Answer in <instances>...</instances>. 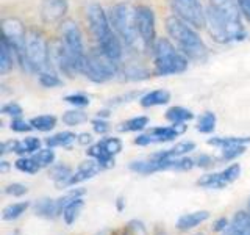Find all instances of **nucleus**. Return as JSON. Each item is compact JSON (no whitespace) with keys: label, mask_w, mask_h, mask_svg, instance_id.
<instances>
[{"label":"nucleus","mask_w":250,"mask_h":235,"mask_svg":"<svg viewBox=\"0 0 250 235\" xmlns=\"http://www.w3.org/2000/svg\"><path fill=\"white\" fill-rule=\"evenodd\" d=\"M241 10L236 0H209L207 25L217 43H233L246 36Z\"/></svg>","instance_id":"nucleus-1"},{"label":"nucleus","mask_w":250,"mask_h":235,"mask_svg":"<svg viewBox=\"0 0 250 235\" xmlns=\"http://www.w3.org/2000/svg\"><path fill=\"white\" fill-rule=\"evenodd\" d=\"M86 19H88L92 36L96 38L97 47L109 60L119 63L122 58V41L114 31L109 16L99 3H91L86 8Z\"/></svg>","instance_id":"nucleus-2"},{"label":"nucleus","mask_w":250,"mask_h":235,"mask_svg":"<svg viewBox=\"0 0 250 235\" xmlns=\"http://www.w3.org/2000/svg\"><path fill=\"white\" fill-rule=\"evenodd\" d=\"M166 30L177 49L182 52L188 60L203 61L208 55V49L194 27L178 19L177 16L166 19Z\"/></svg>","instance_id":"nucleus-3"},{"label":"nucleus","mask_w":250,"mask_h":235,"mask_svg":"<svg viewBox=\"0 0 250 235\" xmlns=\"http://www.w3.org/2000/svg\"><path fill=\"white\" fill-rule=\"evenodd\" d=\"M109 21L122 44L133 50L146 49L136 25V8H131L128 3H117L109 10Z\"/></svg>","instance_id":"nucleus-4"},{"label":"nucleus","mask_w":250,"mask_h":235,"mask_svg":"<svg viewBox=\"0 0 250 235\" xmlns=\"http://www.w3.org/2000/svg\"><path fill=\"white\" fill-rule=\"evenodd\" d=\"M60 31H61L60 43H61L62 50L66 53V58L69 61L70 68L74 69V72L84 74L88 53L84 50L83 35H82L80 27H78L77 22L74 21H62Z\"/></svg>","instance_id":"nucleus-5"},{"label":"nucleus","mask_w":250,"mask_h":235,"mask_svg":"<svg viewBox=\"0 0 250 235\" xmlns=\"http://www.w3.org/2000/svg\"><path fill=\"white\" fill-rule=\"evenodd\" d=\"M152 50L155 58V70L158 75H175L186 70L188 58L169 39L166 38L156 39Z\"/></svg>","instance_id":"nucleus-6"},{"label":"nucleus","mask_w":250,"mask_h":235,"mask_svg":"<svg viewBox=\"0 0 250 235\" xmlns=\"http://www.w3.org/2000/svg\"><path fill=\"white\" fill-rule=\"evenodd\" d=\"M50 66V49L44 35L38 30H28L23 50V68L30 72L41 74L49 70Z\"/></svg>","instance_id":"nucleus-7"},{"label":"nucleus","mask_w":250,"mask_h":235,"mask_svg":"<svg viewBox=\"0 0 250 235\" xmlns=\"http://www.w3.org/2000/svg\"><path fill=\"white\" fill-rule=\"evenodd\" d=\"M116 70H117V63L109 60L99 47L88 53L84 74L88 75L92 82L104 83V82L111 80L116 75Z\"/></svg>","instance_id":"nucleus-8"},{"label":"nucleus","mask_w":250,"mask_h":235,"mask_svg":"<svg viewBox=\"0 0 250 235\" xmlns=\"http://www.w3.org/2000/svg\"><path fill=\"white\" fill-rule=\"evenodd\" d=\"M169 2L174 14L188 25L195 30L207 25V11L203 10L200 0H169Z\"/></svg>","instance_id":"nucleus-9"},{"label":"nucleus","mask_w":250,"mask_h":235,"mask_svg":"<svg viewBox=\"0 0 250 235\" xmlns=\"http://www.w3.org/2000/svg\"><path fill=\"white\" fill-rule=\"evenodd\" d=\"M2 30L3 38L16 53V60L23 66V50H25V39L28 31L18 18H5L2 21Z\"/></svg>","instance_id":"nucleus-10"},{"label":"nucleus","mask_w":250,"mask_h":235,"mask_svg":"<svg viewBox=\"0 0 250 235\" xmlns=\"http://www.w3.org/2000/svg\"><path fill=\"white\" fill-rule=\"evenodd\" d=\"M136 25L139 36L143 39L146 49H153L156 43V28H155V14L148 6L136 8Z\"/></svg>","instance_id":"nucleus-11"},{"label":"nucleus","mask_w":250,"mask_h":235,"mask_svg":"<svg viewBox=\"0 0 250 235\" xmlns=\"http://www.w3.org/2000/svg\"><path fill=\"white\" fill-rule=\"evenodd\" d=\"M241 174V166L238 163L230 164L229 168H225L221 172H213V174H205L197 180V185L202 188H216V190H221V188L229 187L233 184Z\"/></svg>","instance_id":"nucleus-12"},{"label":"nucleus","mask_w":250,"mask_h":235,"mask_svg":"<svg viewBox=\"0 0 250 235\" xmlns=\"http://www.w3.org/2000/svg\"><path fill=\"white\" fill-rule=\"evenodd\" d=\"M185 130H186L185 124H172L169 127H155L148 133L139 135L135 140V144L148 146V144H155V143H166V141H172L178 135H182Z\"/></svg>","instance_id":"nucleus-13"},{"label":"nucleus","mask_w":250,"mask_h":235,"mask_svg":"<svg viewBox=\"0 0 250 235\" xmlns=\"http://www.w3.org/2000/svg\"><path fill=\"white\" fill-rule=\"evenodd\" d=\"M67 13V0H42L41 19L45 24H58Z\"/></svg>","instance_id":"nucleus-14"},{"label":"nucleus","mask_w":250,"mask_h":235,"mask_svg":"<svg viewBox=\"0 0 250 235\" xmlns=\"http://www.w3.org/2000/svg\"><path fill=\"white\" fill-rule=\"evenodd\" d=\"M102 169H104L102 168V164L94 159L88 160V162H83L80 166H78V169L72 174V177H70L69 187H74L77 184L84 182V180H88V179H92L94 176H97Z\"/></svg>","instance_id":"nucleus-15"},{"label":"nucleus","mask_w":250,"mask_h":235,"mask_svg":"<svg viewBox=\"0 0 250 235\" xmlns=\"http://www.w3.org/2000/svg\"><path fill=\"white\" fill-rule=\"evenodd\" d=\"M209 218V212L208 210H195L189 212V213H185L177 219V229L182 232H188L194 229V227L200 226L202 223H205Z\"/></svg>","instance_id":"nucleus-16"},{"label":"nucleus","mask_w":250,"mask_h":235,"mask_svg":"<svg viewBox=\"0 0 250 235\" xmlns=\"http://www.w3.org/2000/svg\"><path fill=\"white\" fill-rule=\"evenodd\" d=\"M33 210H35V215L45 218V219H55L61 213L57 199H50V198H42L36 201L33 204Z\"/></svg>","instance_id":"nucleus-17"},{"label":"nucleus","mask_w":250,"mask_h":235,"mask_svg":"<svg viewBox=\"0 0 250 235\" xmlns=\"http://www.w3.org/2000/svg\"><path fill=\"white\" fill-rule=\"evenodd\" d=\"M72 169L70 166L64 163H60V164H52L50 168V172H49V177L55 182L58 188H64V187H69V180L72 177Z\"/></svg>","instance_id":"nucleus-18"},{"label":"nucleus","mask_w":250,"mask_h":235,"mask_svg":"<svg viewBox=\"0 0 250 235\" xmlns=\"http://www.w3.org/2000/svg\"><path fill=\"white\" fill-rule=\"evenodd\" d=\"M170 100V93L167 90H153L150 93L144 94L141 97V105L148 108V107H158L164 105Z\"/></svg>","instance_id":"nucleus-19"},{"label":"nucleus","mask_w":250,"mask_h":235,"mask_svg":"<svg viewBox=\"0 0 250 235\" xmlns=\"http://www.w3.org/2000/svg\"><path fill=\"white\" fill-rule=\"evenodd\" d=\"M16 53L11 49V46L8 44L5 38H2V44H0V74L10 72L14 66Z\"/></svg>","instance_id":"nucleus-20"},{"label":"nucleus","mask_w":250,"mask_h":235,"mask_svg":"<svg viewBox=\"0 0 250 235\" xmlns=\"http://www.w3.org/2000/svg\"><path fill=\"white\" fill-rule=\"evenodd\" d=\"M84 207V199H83V196H80V198H77L74 201H70L67 206L64 207V210H62V219H64V223L67 226H72L78 216H80L82 213V210Z\"/></svg>","instance_id":"nucleus-21"},{"label":"nucleus","mask_w":250,"mask_h":235,"mask_svg":"<svg viewBox=\"0 0 250 235\" xmlns=\"http://www.w3.org/2000/svg\"><path fill=\"white\" fill-rule=\"evenodd\" d=\"M194 149L195 144L192 141H182V143H177L174 147L167 149V151L155 154V157H160V159H178V157H185L186 154H189Z\"/></svg>","instance_id":"nucleus-22"},{"label":"nucleus","mask_w":250,"mask_h":235,"mask_svg":"<svg viewBox=\"0 0 250 235\" xmlns=\"http://www.w3.org/2000/svg\"><path fill=\"white\" fill-rule=\"evenodd\" d=\"M30 207L28 201H22V202H13L10 206H6L2 212V218L3 221H16L18 218H21L23 213L27 212Z\"/></svg>","instance_id":"nucleus-23"},{"label":"nucleus","mask_w":250,"mask_h":235,"mask_svg":"<svg viewBox=\"0 0 250 235\" xmlns=\"http://www.w3.org/2000/svg\"><path fill=\"white\" fill-rule=\"evenodd\" d=\"M41 149V141H39L36 137H28L23 138L21 141H16V147L14 152L19 155H27V154H35Z\"/></svg>","instance_id":"nucleus-24"},{"label":"nucleus","mask_w":250,"mask_h":235,"mask_svg":"<svg viewBox=\"0 0 250 235\" xmlns=\"http://www.w3.org/2000/svg\"><path fill=\"white\" fill-rule=\"evenodd\" d=\"M88 154H89L96 162H99L104 169H105V168H109V166H113V164H114V157L109 155V154L105 151V149L102 147L100 143L91 146V147L88 149Z\"/></svg>","instance_id":"nucleus-25"},{"label":"nucleus","mask_w":250,"mask_h":235,"mask_svg":"<svg viewBox=\"0 0 250 235\" xmlns=\"http://www.w3.org/2000/svg\"><path fill=\"white\" fill-rule=\"evenodd\" d=\"M78 137L72 132H60L55 135L49 137L45 140V144L49 147H67L69 144H72Z\"/></svg>","instance_id":"nucleus-26"},{"label":"nucleus","mask_w":250,"mask_h":235,"mask_svg":"<svg viewBox=\"0 0 250 235\" xmlns=\"http://www.w3.org/2000/svg\"><path fill=\"white\" fill-rule=\"evenodd\" d=\"M166 118L167 121H170L172 124H185L188 121H191L194 115L191 110L183 108V107H172L166 112Z\"/></svg>","instance_id":"nucleus-27"},{"label":"nucleus","mask_w":250,"mask_h":235,"mask_svg":"<svg viewBox=\"0 0 250 235\" xmlns=\"http://www.w3.org/2000/svg\"><path fill=\"white\" fill-rule=\"evenodd\" d=\"M250 143V137H216L208 140V144L216 146V147H227V146H233V144H249Z\"/></svg>","instance_id":"nucleus-28"},{"label":"nucleus","mask_w":250,"mask_h":235,"mask_svg":"<svg viewBox=\"0 0 250 235\" xmlns=\"http://www.w3.org/2000/svg\"><path fill=\"white\" fill-rule=\"evenodd\" d=\"M31 127L39 130V132H50L55 125H57V118L53 115H41L36 116L30 121Z\"/></svg>","instance_id":"nucleus-29"},{"label":"nucleus","mask_w":250,"mask_h":235,"mask_svg":"<svg viewBox=\"0 0 250 235\" xmlns=\"http://www.w3.org/2000/svg\"><path fill=\"white\" fill-rule=\"evenodd\" d=\"M231 226L239 235H250V215L249 212H238L231 219Z\"/></svg>","instance_id":"nucleus-30"},{"label":"nucleus","mask_w":250,"mask_h":235,"mask_svg":"<svg viewBox=\"0 0 250 235\" xmlns=\"http://www.w3.org/2000/svg\"><path fill=\"white\" fill-rule=\"evenodd\" d=\"M147 124H148L147 116H136V118H131V119L122 122L119 130L121 132H139V130L146 129Z\"/></svg>","instance_id":"nucleus-31"},{"label":"nucleus","mask_w":250,"mask_h":235,"mask_svg":"<svg viewBox=\"0 0 250 235\" xmlns=\"http://www.w3.org/2000/svg\"><path fill=\"white\" fill-rule=\"evenodd\" d=\"M33 159H35V162H36L41 168L52 166L53 162H55V152H53V147L39 149L38 152H35V154H33Z\"/></svg>","instance_id":"nucleus-32"},{"label":"nucleus","mask_w":250,"mask_h":235,"mask_svg":"<svg viewBox=\"0 0 250 235\" xmlns=\"http://www.w3.org/2000/svg\"><path fill=\"white\" fill-rule=\"evenodd\" d=\"M216 129V115L211 112H205L197 122V130L200 133H211Z\"/></svg>","instance_id":"nucleus-33"},{"label":"nucleus","mask_w":250,"mask_h":235,"mask_svg":"<svg viewBox=\"0 0 250 235\" xmlns=\"http://www.w3.org/2000/svg\"><path fill=\"white\" fill-rule=\"evenodd\" d=\"M16 168L22 172H27V174H36V172L41 169V166L35 162L33 157H21L19 160H16Z\"/></svg>","instance_id":"nucleus-34"},{"label":"nucleus","mask_w":250,"mask_h":235,"mask_svg":"<svg viewBox=\"0 0 250 235\" xmlns=\"http://www.w3.org/2000/svg\"><path fill=\"white\" fill-rule=\"evenodd\" d=\"M86 119H88V115H86L84 112H82V110H69V112H66L61 118V121L66 125H70V127H72V125L82 124Z\"/></svg>","instance_id":"nucleus-35"},{"label":"nucleus","mask_w":250,"mask_h":235,"mask_svg":"<svg viewBox=\"0 0 250 235\" xmlns=\"http://www.w3.org/2000/svg\"><path fill=\"white\" fill-rule=\"evenodd\" d=\"M246 152V144H233V146H227V147H222V154L219 157V160L221 162H230V160H234L236 157L242 155Z\"/></svg>","instance_id":"nucleus-36"},{"label":"nucleus","mask_w":250,"mask_h":235,"mask_svg":"<svg viewBox=\"0 0 250 235\" xmlns=\"http://www.w3.org/2000/svg\"><path fill=\"white\" fill-rule=\"evenodd\" d=\"M39 83H41L44 88H55V86L62 85V80L50 70H44V72L39 74Z\"/></svg>","instance_id":"nucleus-37"},{"label":"nucleus","mask_w":250,"mask_h":235,"mask_svg":"<svg viewBox=\"0 0 250 235\" xmlns=\"http://www.w3.org/2000/svg\"><path fill=\"white\" fill-rule=\"evenodd\" d=\"M99 143L102 144V147H104L111 157L117 155L122 151V141L119 138H114V137L113 138H105V140L99 141Z\"/></svg>","instance_id":"nucleus-38"},{"label":"nucleus","mask_w":250,"mask_h":235,"mask_svg":"<svg viewBox=\"0 0 250 235\" xmlns=\"http://www.w3.org/2000/svg\"><path fill=\"white\" fill-rule=\"evenodd\" d=\"M64 100L70 105H75V107H86L89 105V97L84 96V94H69V96L64 97Z\"/></svg>","instance_id":"nucleus-39"},{"label":"nucleus","mask_w":250,"mask_h":235,"mask_svg":"<svg viewBox=\"0 0 250 235\" xmlns=\"http://www.w3.org/2000/svg\"><path fill=\"white\" fill-rule=\"evenodd\" d=\"M28 191V188L23 185V184H10L8 187H5V193L10 194V196H14V198H21Z\"/></svg>","instance_id":"nucleus-40"},{"label":"nucleus","mask_w":250,"mask_h":235,"mask_svg":"<svg viewBox=\"0 0 250 235\" xmlns=\"http://www.w3.org/2000/svg\"><path fill=\"white\" fill-rule=\"evenodd\" d=\"M2 113L8 115V116L19 118L22 115V107L19 104H16V102H10V104H6V105L2 107Z\"/></svg>","instance_id":"nucleus-41"},{"label":"nucleus","mask_w":250,"mask_h":235,"mask_svg":"<svg viewBox=\"0 0 250 235\" xmlns=\"http://www.w3.org/2000/svg\"><path fill=\"white\" fill-rule=\"evenodd\" d=\"M11 129L14 132H19V133H23V132H28L31 130L33 127H31V124L21 119V118H14V119L11 121Z\"/></svg>","instance_id":"nucleus-42"},{"label":"nucleus","mask_w":250,"mask_h":235,"mask_svg":"<svg viewBox=\"0 0 250 235\" xmlns=\"http://www.w3.org/2000/svg\"><path fill=\"white\" fill-rule=\"evenodd\" d=\"M92 127L97 133H100V135H104V133H106L109 130L108 122L102 119V118H99V119H96V121H92Z\"/></svg>","instance_id":"nucleus-43"},{"label":"nucleus","mask_w":250,"mask_h":235,"mask_svg":"<svg viewBox=\"0 0 250 235\" xmlns=\"http://www.w3.org/2000/svg\"><path fill=\"white\" fill-rule=\"evenodd\" d=\"M229 226H230L229 219H227L225 216H222V218L216 219V223H214V226H213V229H214L216 232H225L227 229H229Z\"/></svg>","instance_id":"nucleus-44"},{"label":"nucleus","mask_w":250,"mask_h":235,"mask_svg":"<svg viewBox=\"0 0 250 235\" xmlns=\"http://www.w3.org/2000/svg\"><path fill=\"white\" fill-rule=\"evenodd\" d=\"M236 3L239 6L242 16H246V19L250 21V0H236Z\"/></svg>","instance_id":"nucleus-45"},{"label":"nucleus","mask_w":250,"mask_h":235,"mask_svg":"<svg viewBox=\"0 0 250 235\" xmlns=\"http://www.w3.org/2000/svg\"><path fill=\"white\" fill-rule=\"evenodd\" d=\"M211 163H213V160H211V157L208 155H200L199 159H195V166L205 168V166H209Z\"/></svg>","instance_id":"nucleus-46"},{"label":"nucleus","mask_w":250,"mask_h":235,"mask_svg":"<svg viewBox=\"0 0 250 235\" xmlns=\"http://www.w3.org/2000/svg\"><path fill=\"white\" fill-rule=\"evenodd\" d=\"M14 147H16V141H6V143L2 144V155H5L6 152H14Z\"/></svg>","instance_id":"nucleus-47"},{"label":"nucleus","mask_w":250,"mask_h":235,"mask_svg":"<svg viewBox=\"0 0 250 235\" xmlns=\"http://www.w3.org/2000/svg\"><path fill=\"white\" fill-rule=\"evenodd\" d=\"M77 141L80 144H89L91 141H92V137L89 135V133H82V135H78Z\"/></svg>","instance_id":"nucleus-48"},{"label":"nucleus","mask_w":250,"mask_h":235,"mask_svg":"<svg viewBox=\"0 0 250 235\" xmlns=\"http://www.w3.org/2000/svg\"><path fill=\"white\" fill-rule=\"evenodd\" d=\"M224 235H239L238 234V231L234 229V227L231 226V223H230V226H229V229H227L225 232H224Z\"/></svg>","instance_id":"nucleus-49"},{"label":"nucleus","mask_w":250,"mask_h":235,"mask_svg":"<svg viewBox=\"0 0 250 235\" xmlns=\"http://www.w3.org/2000/svg\"><path fill=\"white\" fill-rule=\"evenodd\" d=\"M0 166H2V168H0V169H2V172L8 171V162H2V163H0Z\"/></svg>","instance_id":"nucleus-50"},{"label":"nucleus","mask_w":250,"mask_h":235,"mask_svg":"<svg viewBox=\"0 0 250 235\" xmlns=\"http://www.w3.org/2000/svg\"><path fill=\"white\" fill-rule=\"evenodd\" d=\"M117 209H119V210H122V209H124V199H122V198L117 199Z\"/></svg>","instance_id":"nucleus-51"},{"label":"nucleus","mask_w":250,"mask_h":235,"mask_svg":"<svg viewBox=\"0 0 250 235\" xmlns=\"http://www.w3.org/2000/svg\"><path fill=\"white\" fill-rule=\"evenodd\" d=\"M247 212H249V215H250V199H249V204H247Z\"/></svg>","instance_id":"nucleus-52"},{"label":"nucleus","mask_w":250,"mask_h":235,"mask_svg":"<svg viewBox=\"0 0 250 235\" xmlns=\"http://www.w3.org/2000/svg\"><path fill=\"white\" fill-rule=\"evenodd\" d=\"M116 235H128V234H125V232H117Z\"/></svg>","instance_id":"nucleus-53"},{"label":"nucleus","mask_w":250,"mask_h":235,"mask_svg":"<svg viewBox=\"0 0 250 235\" xmlns=\"http://www.w3.org/2000/svg\"><path fill=\"white\" fill-rule=\"evenodd\" d=\"M156 235H166V234H164V232H158V234H156Z\"/></svg>","instance_id":"nucleus-54"},{"label":"nucleus","mask_w":250,"mask_h":235,"mask_svg":"<svg viewBox=\"0 0 250 235\" xmlns=\"http://www.w3.org/2000/svg\"><path fill=\"white\" fill-rule=\"evenodd\" d=\"M13 235H21V234H19V232H14Z\"/></svg>","instance_id":"nucleus-55"},{"label":"nucleus","mask_w":250,"mask_h":235,"mask_svg":"<svg viewBox=\"0 0 250 235\" xmlns=\"http://www.w3.org/2000/svg\"><path fill=\"white\" fill-rule=\"evenodd\" d=\"M200 235H202V234H200Z\"/></svg>","instance_id":"nucleus-56"}]
</instances>
